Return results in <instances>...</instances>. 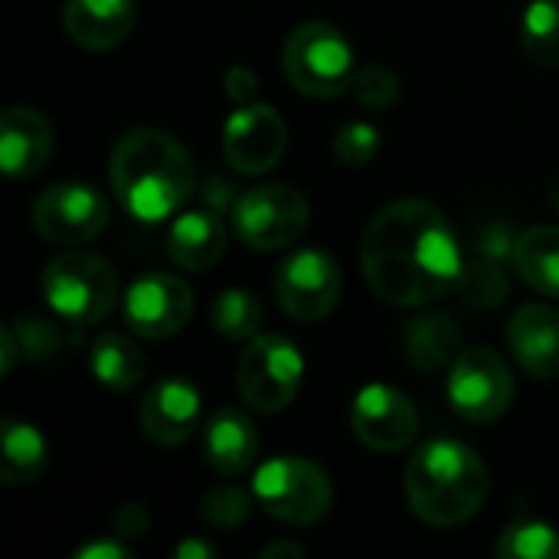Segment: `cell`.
I'll return each instance as SVG.
<instances>
[{"mask_svg":"<svg viewBox=\"0 0 559 559\" xmlns=\"http://www.w3.org/2000/svg\"><path fill=\"white\" fill-rule=\"evenodd\" d=\"M124 324L134 337L167 341L193 318V288L174 272H147L134 278L121 298Z\"/></svg>","mask_w":559,"mask_h":559,"instance_id":"obj_11","label":"cell"},{"mask_svg":"<svg viewBox=\"0 0 559 559\" xmlns=\"http://www.w3.org/2000/svg\"><path fill=\"white\" fill-rule=\"evenodd\" d=\"M111 210L88 183H52L33 200V226L52 246H82L108 229Z\"/></svg>","mask_w":559,"mask_h":559,"instance_id":"obj_10","label":"cell"},{"mask_svg":"<svg viewBox=\"0 0 559 559\" xmlns=\"http://www.w3.org/2000/svg\"><path fill=\"white\" fill-rule=\"evenodd\" d=\"M108 177L121 210L141 223L177 216L197 187V167L183 141L157 128L121 134L111 147Z\"/></svg>","mask_w":559,"mask_h":559,"instance_id":"obj_2","label":"cell"},{"mask_svg":"<svg viewBox=\"0 0 559 559\" xmlns=\"http://www.w3.org/2000/svg\"><path fill=\"white\" fill-rule=\"evenodd\" d=\"M49 465V445L43 432L20 419L0 423V478L7 485H33Z\"/></svg>","mask_w":559,"mask_h":559,"instance_id":"obj_23","label":"cell"},{"mask_svg":"<svg viewBox=\"0 0 559 559\" xmlns=\"http://www.w3.org/2000/svg\"><path fill=\"white\" fill-rule=\"evenodd\" d=\"M62 26L75 46L88 52H108L131 36L134 0H66Z\"/></svg>","mask_w":559,"mask_h":559,"instance_id":"obj_19","label":"cell"},{"mask_svg":"<svg viewBox=\"0 0 559 559\" xmlns=\"http://www.w3.org/2000/svg\"><path fill=\"white\" fill-rule=\"evenodd\" d=\"M380 154V131L367 121H354L334 134V157L344 167H367Z\"/></svg>","mask_w":559,"mask_h":559,"instance_id":"obj_31","label":"cell"},{"mask_svg":"<svg viewBox=\"0 0 559 559\" xmlns=\"http://www.w3.org/2000/svg\"><path fill=\"white\" fill-rule=\"evenodd\" d=\"M203 459L223 478L249 472L259 459L255 423L236 406H219L203 426Z\"/></svg>","mask_w":559,"mask_h":559,"instance_id":"obj_18","label":"cell"},{"mask_svg":"<svg viewBox=\"0 0 559 559\" xmlns=\"http://www.w3.org/2000/svg\"><path fill=\"white\" fill-rule=\"evenodd\" d=\"M311 219V206L298 187L262 183L233 203V229L242 246L255 252H278L295 246Z\"/></svg>","mask_w":559,"mask_h":559,"instance_id":"obj_8","label":"cell"},{"mask_svg":"<svg viewBox=\"0 0 559 559\" xmlns=\"http://www.w3.org/2000/svg\"><path fill=\"white\" fill-rule=\"evenodd\" d=\"M491 488L481 455L459 439H429L406 465L409 511L432 527H459L472 521Z\"/></svg>","mask_w":559,"mask_h":559,"instance_id":"obj_3","label":"cell"},{"mask_svg":"<svg viewBox=\"0 0 559 559\" xmlns=\"http://www.w3.org/2000/svg\"><path fill=\"white\" fill-rule=\"evenodd\" d=\"M508 347L514 360L537 380L559 377V311L531 301L508 321Z\"/></svg>","mask_w":559,"mask_h":559,"instance_id":"obj_17","label":"cell"},{"mask_svg":"<svg viewBox=\"0 0 559 559\" xmlns=\"http://www.w3.org/2000/svg\"><path fill=\"white\" fill-rule=\"evenodd\" d=\"M514 272L544 298H559V226H534L514 239Z\"/></svg>","mask_w":559,"mask_h":559,"instance_id":"obj_21","label":"cell"},{"mask_svg":"<svg viewBox=\"0 0 559 559\" xmlns=\"http://www.w3.org/2000/svg\"><path fill=\"white\" fill-rule=\"evenodd\" d=\"M524 52L547 69L559 66V0H531L521 16Z\"/></svg>","mask_w":559,"mask_h":559,"instance_id":"obj_27","label":"cell"},{"mask_svg":"<svg viewBox=\"0 0 559 559\" xmlns=\"http://www.w3.org/2000/svg\"><path fill=\"white\" fill-rule=\"evenodd\" d=\"M131 547L121 540H92L85 547H79L72 559H131Z\"/></svg>","mask_w":559,"mask_h":559,"instance_id":"obj_35","label":"cell"},{"mask_svg":"<svg viewBox=\"0 0 559 559\" xmlns=\"http://www.w3.org/2000/svg\"><path fill=\"white\" fill-rule=\"evenodd\" d=\"M203 419V400L183 377L157 380L141 403V429L157 445H183Z\"/></svg>","mask_w":559,"mask_h":559,"instance_id":"obj_15","label":"cell"},{"mask_svg":"<svg viewBox=\"0 0 559 559\" xmlns=\"http://www.w3.org/2000/svg\"><path fill=\"white\" fill-rule=\"evenodd\" d=\"M147 527H151V514L141 504H124L118 511V518H115V534L124 537V540L128 537H144Z\"/></svg>","mask_w":559,"mask_h":559,"instance_id":"obj_34","label":"cell"},{"mask_svg":"<svg viewBox=\"0 0 559 559\" xmlns=\"http://www.w3.org/2000/svg\"><path fill=\"white\" fill-rule=\"evenodd\" d=\"M252 504H255L252 488L246 491V488H239V485H219V488H213V491L203 498L200 518H203L210 527L233 531V527L246 524V518L252 514Z\"/></svg>","mask_w":559,"mask_h":559,"instance_id":"obj_29","label":"cell"},{"mask_svg":"<svg viewBox=\"0 0 559 559\" xmlns=\"http://www.w3.org/2000/svg\"><path fill=\"white\" fill-rule=\"evenodd\" d=\"M288 147L285 118L262 102H249L236 108L223 128V154L236 174L255 177L272 170Z\"/></svg>","mask_w":559,"mask_h":559,"instance_id":"obj_13","label":"cell"},{"mask_svg":"<svg viewBox=\"0 0 559 559\" xmlns=\"http://www.w3.org/2000/svg\"><path fill=\"white\" fill-rule=\"evenodd\" d=\"M455 292L472 305V308H498L511 295V282L498 255H478L462 265V275L455 282Z\"/></svg>","mask_w":559,"mask_h":559,"instance_id":"obj_28","label":"cell"},{"mask_svg":"<svg viewBox=\"0 0 559 559\" xmlns=\"http://www.w3.org/2000/svg\"><path fill=\"white\" fill-rule=\"evenodd\" d=\"M350 429L373 452H403L419 436V413L403 390L370 383L350 403Z\"/></svg>","mask_w":559,"mask_h":559,"instance_id":"obj_14","label":"cell"},{"mask_svg":"<svg viewBox=\"0 0 559 559\" xmlns=\"http://www.w3.org/2000/svg\"><path fill=\"white\" fill-rule=\"evenodd\" d=\"M43 298L49 311L72 328L105 321L118 301V272L108 259L82 249H66L43 272Z\"/></svg>","mask_w":559,"mask_h":559,"instance_id":"obj_4","label":"cell"},{"mask_svg":"<svg viewBox=\"0 0 559 559\" xmlns=\"http://www.w3.org/2000/svg\"><path fill=\"white\" fill-rule=\"evenodd\" d=\"M88 367H92L95 383H102L111 393H128L131 386L141 383V377L147 370V357L128 334L105 331L92 344Z\"/></svg>","mask_w":559,"mask_h":559,"instance_id":"obj_22","label":"cell"},{"mask_svg":"<svg viewBox=\"0 0 559 559\" xmlns=\"http://www.w3.org/2000/svg\"><path fill=\"white\" fill-rule=\"evenodd\" d=\"M350 92L367 108H390L400 98V79L393 69L373 62V66H364L360 72H354Z\"/></svg>","mask_w":559,"mask_h":559,"instance_id":"obj_30","label":"cell"},{"mask_svg":"<svg viewBox=\"0 0 559 559\" xmlns=\"http://www.w3.org/2000/svg\"><path fill=\"white\" fill-rule=\"evenodd\" d=\"M223 85H226V95H229L233 102H239V105H249V102L255 98V88H259L252 69H246V66H229Z\"/></svg>","mask_w":559,"mask_h":559,"instance_id":"obj_33","label":"cell"},{"mask_svg":"<svg viewBox=\"0 0 559 559\" xmlns=\"http://www.w3.org/2000/svg\"><path fill=\"white\" fill-rule=\"evenodd\" d=\"M403 347H406V357L413 360V367L426 370V373H436L442 370L445 364H452L462 350V331L452 318H442V314H429V318H419V321H406L403 328Z\"/></svg>","mask_w":559,"mask_h":559,"instance_id":"obj_24","label":"cell"},{"mask_svg":"<svg viewBox=\"0 0 559 559\" xmlns=\"http://www.w3.org/2000/svg\"><path fill=\"white\" fill-rule=\"evenodd\" d=\"M282 69L295 92L308 98H341L354 82V49L347 36L321 20L295 26L282 46Z\"/></svg>","mask_w":559,"mask_h":559,"instance_id":"obj_5","label":"cell"},{"mask_svg":"<svg viewBox=\"0 0 559 559\" xmlns=\"http://www.w3.org/2000/svg\"><path fill=\"white\" fill-rule=\"evenodd\" d=\"M213 328L226 337V341H252L262 334V321H265V308L259 301L255 292L246 288H226L219 292V298L213 301Z\"/></svg>","mask_w":559,"mask_h":559,"instance_id":"obj_26","label":"cell"},{"mask_svg":"<svg viewBox=\"0 0 559 559\" xmlns=\"http://www.w3.org/2000/svg\"><path fill=\"white\" fill-rule=\"evenodd\" d=\"M262 559H305V547L301 544H292V540H275V544H269L262 554Z\"/></svg>","mask_w":559,"mask_h":559,"instance_id":"obj_38","label":"cell"},{"mask_svg":"<svg viewBox=\"0 0 559 559\" xmlns=\"http://www.w3.org/2000/svg\"><path fill=\"white\" fill-rule=\"evenodd\" d=\"M216 557V547L203 537H187L183 544H177L174 559H213Z\"/></svg>","mask_w":559,"mask_h":559,"instance_id":"obj_37","label":"cell"},{"mask_svg":"<svg viewBox=\"0 0 559 559\" xmlns=\"http://www.w3.org/2000/svg\"><path fill=\"white\" fill-rule=\"evenodd\" d=\"M445 396L465 423H495L514 403V373L508 360L491 347L462 350L449 364Z\"/></svg>","mask_w":559,"mask_h":559,"instance_id":"obj_9","label":"cell"},{"mask_svg":"<svg viewBox=\"0 0 559 559\" xmlns=\"http://www.w3.org/2000/svg\"><path fill=\"white\" fill-rule=\"evenodd\" d=\"M20 357H23V344H20L16 331L10 324H3L0 328V377H10Z\"/></svg>","mask_w":559,"mask_h":559,"instance_id":"obj_36","label":"cell"},{"mask_svg":"<svg viewBox=\"0 0 559 559\" xmlns=\"http://www.w3.org/2000/svg\"><path fill=\"white\" fill-rule=\"evenodd\" d=\"M13 331H16L20 344H23V357H33V360L49 357V354L59 350V344H62L56 324L46 321V318H20V321L13 324Z\"/></svg>","mask_w":559,"mask_h":559,"instance_id":"obj_32","label":"cell"},{"mask_svg":"<svg viewBox=\"0 0 559 559\" xmlns=\"http://www.w3.org/2000/svg\"><path fill=\"white\" fill-rule=\"evenodd\" d=\"M341 288H344L341 269L321 249L292 252L282 262L278 278H275V295H278L282 311L301 324L324 321L337 308Z\"/></svg>","mask_w":559,"mask_h":559,"instance_id":"obj_12","label":"cell"},{"mask_svg":"<svg viewBox=\"0 0 559 559\" xmlns=\"http://www.w3.org/2000/svg\"><path fill=\"white\" fill-rule=\"evenodd\" d=\"M305 360L298 347L282 334H259L239 357L236 390L252 413L275 416L288 409L301 390Z\"/></svg>","mask_w":559,"mask_h":559,"instance_id":"obj_7","label":"cell"},{"mask_svg":"<svg viewBox=\"0 0 559 559\" xmlns=\"http://www.w3.org/2000/svg\"><path fill=\"white\" fill-rule=\"evenodd\" d=\"M462 246L445 213L429 200L386 203L360 239V269L373 295L396 308L432 305L462 275Z\"/></svg>","mask_w":559,"mask_h":559,"instance_id":"obj_1","label":"cell"},{"mask_svg":"<svg viewBox=\"0 0 559 559\" xmlns=\"http://www.w3.org/2000/svg\"><path fill=\"white\" fill-rule=\"evenodd\" d=\"M252 495L269 518L292 527L318 524L334 504L331 478L321 465L301 455H278L262 462L252 475Z\"/></svg>","mask_w":559,"mask_h":559,"instance_id":"obj_6","label":"cell"},{"mask_svg":"<svg viewBox=\"0 0 559 559\" xmlns=\"http://www.w3.org/2000/svg\"><path fill=\"white\" fill-rule=\"evenodd\" d=\"M229 246L226 223L216 216V210H190L180 213L167 229V255L183 272H206L213 269Z\"/></svg>","mask_w":559,"mask_h":559,"instance_id":"obj_20","label":"cell"},{"mask_svg":"<svg viewBox=\"0 0 559 559\" xmlns=\"http://www.w3.org/2000/svg\"><path fill=\"white\" fill-rule=\"evenodd\" d=\"M498 559H559V534L537 514H518L495 544Z\"/></svg>","mask_w":559,"mask_h":559,"instance_id":"obj_25","label":"cell"},{"mask_svg":"<svg viewBox=\"0 0 559 559\" xmlns=\"http://www.w3.org/2000/svg\"><path fill=\"white\" fill-rule=\"evenodd\" d=\"M52 124L29 105H10L0 115V170L7 177H36L52 157Z\"/></svg>","mask_w":559,"mask_h":559,"instance_id":"obj_16","label":"cell"}]
</instances>
